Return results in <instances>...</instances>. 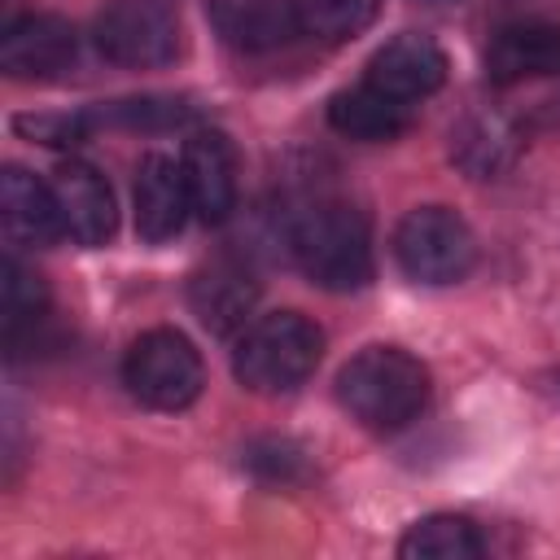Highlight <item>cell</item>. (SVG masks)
Instances as JSON below:
<instances>
[{
  "label": "cell",
  "instance_id": "cell-23",
  "mask_svg": "<svg viewBox=\"0 0 560 560\" xmlns=\"http://www.w3.org/2000/svg\"><path fill=\"white\" fill-rule=\"evenodd\" d=\"M245 464L258 472V477H267V481H293L298 472H302V451L293 446V442H254L249 451H245Z\"/></svg>",
  "mask_w": 560,
  "mask_h": 560
},
{
  "label": "cell",
  "instance_id": "cell-20",
  "mask_svg": "<svg viewBox=\"0 0 560 560\" xmlns=\"http://www.w3.org/2000/svg\"><path fill=\"white\" fill-rule=\"evenodd\" d=\"M289 4H293L298 31L311 39H324V44L368 31L381 9V0H289Z\"/></svg>",
  "mask_w": 560,
  "mask_h": 560
},
{
  "label": "cell",
  "instance_id": "cell-5",
  "mask_svg": "<svg viewBox=\"0 0 560 560\" xmlns=\"http://www.w3.org/2000/svg\"><path fill=\"white\" fill-rule=\"evenodd\" d=\"M394 258L420 284H455L477 262L468 223L446 206H416L394 228Z\"/></svg>",
  "mask_w": 560,
  "mask_h": 560
},
{
  "label": "cell",
  "instance_id": "cell-4",
  "mask_svg": "<svg viewBox=\"0 0 560 560\" xmlns=\"http://www.w3.org/2000/svg\"><path fill=\"white\" fill-rule=\"evenodd\" d=\"M122 385L136 402L153 411H184L197 402L206 385V368L197 346L179 328H149L127 346Z\"/></svg>",
  "mask_w": 560,
  "mask_h": 560
},
{
  "label": "cell",
  "instance_id": "cell-10",
  "mask_svg": "<svg viewBox=\"0 0 560 560\" xmlns=\"http://www.w3.org/2000/svg\"><path fill=\"white\" fill-rule=\"evenodd\" d=\"M52 197L61 210V232L74 245H105L118 228V206L105 175L88 162H61L52 175Z\"/></svg>",
  "mask_w": 560,
  "mask_h": 560
},
{
  "label": "cell",
  "instance_id": "cell-6",
  "mask_svg": "<svg viewBox=\"0 0 560 560\" xmlns=\"http://www.w3.org/2000/svg\"><path fill=\"white\" fill-rule=\"evenodd\" d=\"M92 35L101 57L127 70L166 66L179 52V18L166 0H109L96 13Z\"/></svg>",
  "mask_w": 560,
  "mask_h": 560
},
{
  "label": "cell",
  "instance_id": "cell-19",
  "mask_svg": "<svg viewBox=\"0 0 560 560\" xmlns=\"http://www.w3.org/2000/svg\"><path fill=\"white\" fill-rule=\"evenodd\" d=\"M486 551L477 525L459 512H433L424 521H416L402 542H398V556L402 560H477Z\"/></svg>",
  "mask_w": 560,
  "mask_h": 560
},
{
  "label": "cell",
  "instance_id": "cell-22",
  "mask_svg": "<svg viewBox=\"0 0 560 560\" xmlns=\"http://www.w3.org/2000/svg\"><path fill=\"white\" fill-rule=\"evenodd\" d=\"M13 131H22L48 149H74L92 131V122H88V109L83 114H18Z\"/></svg>",
  "mask_w": 560,
  "mask_h": 560
},
{
  "label": "cell",
  "instance_id": "cell-15",
  "mask_svg": "<svg viewBox=\"0 0 560 560\" xmlns=\"http://www.w3.org/2000/svg\"><path fill=\"white\" fill-rule=\"evenodd\" d=\"M210 26L236 52H271L298 31L289 0H210Z\"/></svg>",
  "mask_w": 560,
  "mask_h": 560
},
{
  "label": "cell",
  "instance_id": "cell-8",
  "mask_svg": "<svg viewBox=\"0 0 560 560\" xmlns=\"http://www.w3.org/2000/svg\"><path fill=\"white\" fill-rule=\"evenodd\" d=\"M79 52V35L57 13H22L0 26V66L13 79H48Z\"/></svg>",
  "mask_w": 560,
  "mask_h": 560
},
{
  "label": "cell",
  "instance_id": "cell-1",
  "mask_svg": "<svg viewBox=\"0 0 560 560\" xmlns=\"http://www.w3.org/2000/svg\"><path fill=\"white\" fill-rule=\"evenodd\" d=\"M289 254L306 280L332 293L363 289L372 280V232L368 219L346 201H311L284 228Z\"/></svg>",
  "mask_w": 560,
  "mask_h": 560
},
{
  "label": "cell",
  "instance_id": "cell-14",
  "mask_svg": "<svg viewBox=\"0 0 560 560\" xmlns=\"http://www.w3.org/2000/svg\"><path fill=\"white\" fill-rule=\"evenodd\" d=\"M0 219L13 245H52L61 236V210L52 184H39L22 166H4L0 179Z\"/></svg>",
  "mask_w": 560,
  "mask_h": 560
},
{
  "label": "cell",
  "instance_id": "cell-11",
  "mask_svg": "<svg viewBox=\"0 0 560 560\" xmlns=\"http://www.w3.org/2000/svg\"><path fill=\"white\" fill-rule=\"evenodd\" d=\"M184 179L192 197V214L206 223H223L236 206V149L223 131H192L184 140Z\"/></svg>",
  "mask_w": 560,
  "mask_h": 560
},
{
  "label": "cell",
  "instance_id": "cell-2",
  "mask_svg": "<svg viewBox=\"0 0 560 560\" xmlns=\"http://www.w3.org/2000/svg\"><path fill=\"white\" fill-rule=\"evenodd\" d=\"M341 407L368 429H402L429 407V368L402 346H363L337 372Z\"/></svg>",
  "mask_w": 560,
  "mask_h": 560
},
{
  "label": "cell",
  "instance_id": "cell-9",
  "mask_svg": "<svg viewBox=\"0 0 560 560\" xmlns=\"http://www.w3.org/2000/svg\"><path fill=\"white\" fill-rule=\"evenodd\" d=\"M131 201H136V232H140V241L162 245V241L179 236L184 223H188V210H192L184 166L175 158H166V153H144L140 166H136Z\"/></svg>",
  "mask_w": 560,
  "mask_h": 560
},
{
  "label": "cell",
  "instance_id": "cell-17",
  "mask_svg": "<svg viewBox=\"0 0 560 560\" xmlns=\"http://www.w3.org/2000/svg\"><path fill=\"white\" fill-rule=\"evenodd\" d=\"M516 131L499 114H468L451 127V158L472 175V179H494L516 162Z\"/></svg>",
  "mask_w": 560,
  "mask_h": 560
},
{
  "label": "cell",
  "instance_id": "cell-12",
  "mask_svg": "<svg viewBox=\"0 0 560 560\" xmlns=\"http://www.w3.org/2000/svg\"><path fill=\"white\" fill-rule=\"evenodd\" d=\"M486 74L499 88L560 74V26L542 22V18L499 26L490 48H486Z\"/></svg>",
  "mask_w": 560,
  "mask_h": 560
},
{
  "label": "cell",
  "instance_id": "cell-7",
  "mask_svg": "<svg viewBox=\"0 0 560 560\" xmlns=\"http://www.w3.org/2000/svg\"><path fill=\"white\" fill-rule=\"evenodd\" d=\"M446 70H451V66H446V52H442L438 39H429V35H420V31H402V35L385 39V44L372 52L363 79H368L372 88H381V92H389V96L416 105V101L433 96V92L446 83Z\"/></svg>",
  "mask_w": 560,
  "mask_h": 560
},
{
  "label": "cell",
  "instance_id": "cell-18",
  "mask_svg": "<svg viewBox=\"0 0 560 560\" xmlns=\"http://www.w3.org/2000/svg\"><path fill=\"white\" fill-rule=\"evenodd\" d=\"M0 311H4V346H9V354H18L22 341L35 337V328L48 315V284H44V276H35L13 254L0 267Z\"/></svg>",
  "mask_w": 560,
  "mask_h": 560
},
{
  "label": "cell",
  "instance_id": "cell-16",
  "mask_svg": "<svg viewBox=\"0 0 560 560\" xmlns=\"http://www.w3.org/2000/svg\"><path fill=\"white\" fill-rule=\"evenodd\" d=\"M328 122L350 140H394L411 127V105L363 79L328 101Z\"/></svg>",
  "mask_w": 560,
  "mask_h": 560
},
{
  "label": "cell",
  "instance_id": "cell-3",
  "mask_svg": "<svg viewBox=\"0 0 560 560\" xmlns=\"http://www.w3.org/2000/svg\"><path fill=\"white\" fill-rule=\"evenodd\" d=\"M324 354V332L298 311H271L254 319L232 354V372L254 394H289L298 389Z\"/></svg>",
  "mask_w": 560,
  "mask_h": 560
},
{
  "label": "cell",
  "instance_id": "cell-21",
  "mask_svg": "<svg viewBox=\"0 0 560 560\" xmlns=\"http://www.w3.org/2000/svg\"><path fill=\"white\" fill-rule=\"evenodd\" d=\"M92 131L96 127H136V131H158V127H179L188 122V105L175 96H131V101H114V105H96L88 109Z\"/></svg>",
  "mask_w": 560,
  "mask_h": 560
},
{
  "label": "cell",
  "instance_id": "cell-13",
  "mask_svg": "<svg viewBox=\"0 0 560 560\" xmlns=\"http://www.w3.org/2000/svg\"><path fill=\"white\" fill-rule=\"evenodd\" d=\"M188 306L197 311V319H201L210 332L228 337V332L245 328V319L254 315V306H258V284H254V276H249L245 267H236V262H210V267H201V271L192 276V284H188Z\"/></svg>",
  "mask_w": 560,
  "mask_h": 560
}]
</instances>
